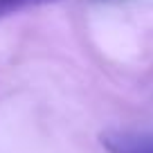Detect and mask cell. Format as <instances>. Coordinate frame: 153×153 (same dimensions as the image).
<instances>
[{"label":"cell","instance_id":"obj_1","mask_svg":"<svg viewBox=\"0 0 153 153\" xmlns=\"http://www.w3.org/2000/svg\"><path fill=\"white\" fill-rule=\"evenodd\" d=\"M99 142L106 153H153V131H106Z\"/></svg>","mask_w":153,"mask_h":153},{"label":"cell","instance_id":"obj_2","mask_svg":"<svg viewBox=\"0 0 153 153\" xmlns=\"http://www.w3.org/2000/svg\"><path fill=\"white\" fill-rule=\"evenodd\" d=\"M61 0H0V18L16 14V11H25L32 7H43V5H54Z\"/></svg>","mask_w":153,"mask_h":153}]
</instances>
